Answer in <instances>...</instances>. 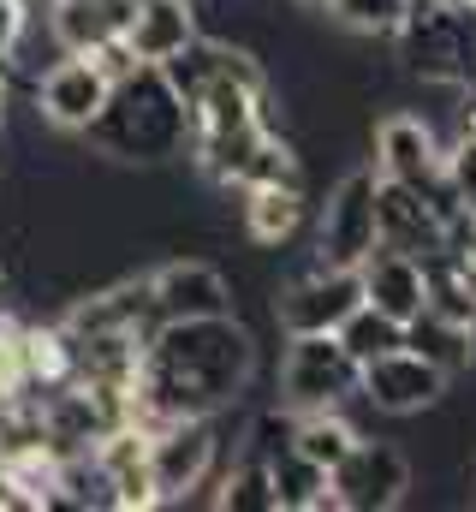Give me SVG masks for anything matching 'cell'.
<instances>
[{
	"label": "cell",
	"instance_id": "9c48e42d",
	"mask_svg": "<svg viewBox=\"0 0 476 512\" xmlns=\"http://www.w3.org/2000/svg\"><path fill=\"white\" fill-rule=\"evenodd\" d=\"M357 399L387 411V417H417V411L447 399V376L429 358H417L411 346H393V352L357 364Z\"/></svg>",
	"mask_w": 476,
	"mask_h": 512
},
{
	"label": "cell",
	"instance_id": "ac0fdd59",
	"mask_svg": "<svg viewBox=\"0 0 476 512\" xmlns=\"http://www.w3.org/2000/svg\"><path fill=\"white\" fill-rule=\"evenodd\" d=\"M268 477H274V512H328L334 507V471H322L298 447L274 453Z\"/></svg>",
	"mask_w": 476,
	"mask_h": 512
},
{
	"label": "cell",
	"instance_id": "cb8c5ba5",
	"mask_svg": "<svg viewBox=\"0 0 476 512\" xmlns=\"http://www.w3.org/2000/svg\"><path fill=\"white\" fill-rule=\"evenodd\" d=\"M405 6L411 0H334V18L363 30V36H393L399 18H405Z\"/></svg>",
	"mask_w": 476,
	"mask_h": 512
},
{
	"label": "cell",
	"instance_id": "4fadbf2b",
	"mask_svg": "<svg viewBox=\"0 0 476 512\" xmlns=\"http://www.w3.org/2000/svg\"><path fill=\"white\" fill-rule=\"evenodd\" d=\"M375 173L399 179V185H417V191L441 185V143H435V131L417 114H387L375 126Z\"/></svg>",
	"mask_w": 476,
	"mask_h": 512
},
{
	"label": "cell",
	"instance_id": "7402d4cb",
	"mask_svg": "<svg viewBox=\"0 0 476 512\" xmlns=\"http://www.w3.org/2000/svg\"><path fill=\"white\" fill-rule=\"evenodd\" d=\"M340 346L352 352L357 364H369V358H381V352H393V346H405V328H399V322H387L381 310H369V304H357L352 316L340 322Z\"/></svg>",
	"mask_w": 476,
	"mask_h": 512
},
{
	"label": "cell",
	"instance_id": "6da1fadb",
	"mask_svg": "<svg viewBox=\"0 0 476 512\" xmlns=\"http://www.w3.org/2000/svg\"><path fill=\"white\" fill-rule=\"evenodd\" d=\"M250 376H256V340L238 322V310L155 322L131 382V423L155 429L173 417H221L227 405H238Z\"/></svg>",
	"mask_w": 476,
	"mask_h": 512
},
{
	"label": "cell",
	"instance_id": "7c38bea8",
	"mask_svg": "<svg viewBox=\"0 0 476 512\" xmlns=\"http://www.w3.org/2000/svg\"><path fill=\"white\" fill-rule=\"evenodd\" d=\"M357 280H363V304L381 310V316L399 322V328H405L411 316L429 310V274H423V256L393 251V245H375L369 262L357 268Z\"/></svg>",
	"mask_w": 476,
	"mask_h": 512
},
{
	"label": "cell",
	"instance_id": "7a4b0ae2",
	"mask_svg": "<svg viewBox=\"0 0 476 512\" xmlns=\"http://www.w3.org/2000/svg\"><path fill=\"white\" fill-rule=\"evenodd\" d=\"M96 155L131 161V167H161L191 149V108L167 84L161 66H137L108 84V102L90 126L78 131Z\"/></svg>",
	"mask_w": 476,
	"mask_h": 512
},
{
	"label": "cell",
	"instance_id": "52a82bcc",
	"mask_svg": "<svg viewBox=\"0 0 476 512\" xmlns=\"http://www.w3.org/2000/svg\"><path fill=\"white\" fill-rule=\"evenodd\" d=\"M363 304V280L357 268H322L310 262L298 280H286L274 292V322L286 334H340V322Z\"/></svg>",
	"mask_w": 476,
	"mask_h": 512
},
{
	"label": "cell",
	"instance_id": "4316f807",
	"mask_svg": "<svg viewBox=\"0 0 476 512\" xmlns=\"http://www.w3.org/2000/svg\"><path fill=\"white\" fill-rule=\"evenodd\" d=\"M465 334H471V352H476V310H471V322H465Z\"/></svg>",
	"mask_w": 476,
	"mask_h": 512
},
{
	"label": "cell",
	"instance_id": "d4e9b609",
	"mask_svg": "<svg viewBox=\"0 0 476 512\" xmlns=\"http://www.w3.org/2000/svg\"><path fill=\"white\" fill-rule=\"evenodd\" d=\"M441 179L453 185L465 209H476V131H459L453 149H441Z\"/></svg>",
	"mask_w": 476,
	"mask_h": 512
},
{
	"label": "cell",
	"instance_id": "2e32d148",
	"mask_svg": "<svg viewBox=\"0 0 476 512\" xmlns=\"http://www.w3.org/2000/svg\"><path fill=\"white\" fill-rule=\"evenodd\" d=\"M125 18H131V0H54L48 30L60 54H96L125 30Z\"/></svg>",
	"mask_w": 476,
	"mask_h": 512
},
{
	"label": "cell",
	"instance_id": "ffe728a7",
	"mask_svg": "<svg viewBox=\"0 0 476 512\" xmlns=\"http://www.w3.org/2000/svg\"><path fill=\"white\" fill-rule=\"evenodd\" d=\"M292 447H298L304 459H316L322 471H334V465L357 447V429H352V417H346V405H340V411H298Z\"/></svg>",
	"mask_w": 476,
	"mask_h": 512
},
{
	"label": "cell",
	"instance_id": "30bf717a",
	"mask_svg": "<svg viewBox=\"0 0 476 512\" xmlns=\"http://www.w3.org/2000/svg\"><path fill=\"white\" fill-rule=\"evenodd\" d=\"M108 84H114V78H108L90 54H60V60L36 78V114L54 131H84L102 114Z\"/></svg>",
	"mask_w": 476,
	"mask_h": 512
},
{
	"label": "cell",
	"instance_id": "5b68a950",
	"mask_svg": "<svg viewBox=\"0 0 476 512\" xmlns=\"http://www.w3.org/2000/svg\"><path fill=\"white\" fill-rule=\"evenodd\" d=\"M286 364H280V393L286 411H340L357 399V358L340 346V334H286Z\"/></svg>",
	"mask_w": 476,
	"mask_h": 512
},
{
	"label": "cell",
	"instance_id": "8fae6325",
	"mask_svg": "<svg viewBox=\"0 0 476 512\" xmlns=\"http://www.w3.org/2000/svg\"><path fill=\"white\" fill-rule=\"evenodd\" d=\"M149 304H155V322L227 316L233 310V280L203 256H179V262H161L149 274Z\"/></svg>",
	"mask_w": 476,
	"mask_h": 512
},
{
	"label": "cell",
	"instance_id": "ba28073f",
	"mask_svg": "<svg viewBox=\"0 0 476 512\" xmlns=\"http://www.w3.org/2000/svg\"><path fill=\"white\" fill-rule=\"evenodd\" d=\"M417 471L411 459L393 447V441H363L334 465V507L340 512H393L405 495H411Z\"/></svg>",
	"mask_w": 476,
	"mask_h": 512
},
{
	"label": "cell",
	"instance_id": "d6986e66",
	"mask_svg": "<svg viewBox=\"0 0 476 512\" xmlns=\"http://www.w3.org/2000/svg\"><path fill=\"white\" fill-rule=\"evenodd\" d=\"M405 346H411L417 358H429V364H435L447 382H453L459 370H471V364H476L465 322H453V316H435V310H423V316H411V322H405Z\"/></svg>",
	"mask_w": 476,
	"mask_h": 512
},
{
	"label": "cell",
	"instance_id": "8992f818",
	"mask_svg": "<svg viewBox=\"0 0 476 512\" xmlns=\"http://www.w3.org/2000/svg\"><path fill=\"white\" fill-rule=\"evenodd\" d=\"M375 245H381V227H375V167H352L328 191V203H322L316 262L322 268H363Z\"/></svg>",
	"mask_w": 476,
	"mask_h": 512
},
{
	"label": "cell",
	"instance_id": "277c9868",
	"mask_svg": "<svg viewBox=\"0 0 476 512\" xmlns=\"http://www.w3.org/2000/svg\"><path fill=\"white\" fill-rule=\"evenodd\" d=\"M143 435H149L143 465H149L161 507L191 501V489H203L215 477V459H221V423L215 417H173V423H155Z\"/></svg>",
	"mask_w": 476,
	"mask_h": 512
},
{
	"label": "cell",
	"instance_id": "3957f363",
	"mask_svg": "<svg viewBox=\"0 0 476 512\" xmlns=\"http://www.w3.org/2000/svg\"><path fill=\"white\" fill-rule=\"evenodd\" d=\"M393 42L405 72L423 84L459 90L465 78H476V12L459 0H411Z\"/></svg>",
	"mask_w": 476,
	"mask_h": 512
},
{
	"label": "cell",
	"instance_id": "f1b7e54d",
	"mask_svg": "<svg viewBox=\"0 0 476 512\" xmlns=\"http://www.w3.org/2000/svg\"><path fill=\"white\" fill-rule=\"evenodd\" d=\"M0 292H6V268H0Z\"/></svg>",
	"mask_w": 476,
	"mask_h": 512
},
{
	"label": "cell",
	"instance_id": "83f0119b",
	"mask_svg": "<svg viewBox=\"0 0 476 512\" xmlns=\"http://www.w3.org/2000/svg\"><path fill=\"white\" fill-rule=\"evenodd\" d=\"M304 6H334V0H304Z\"/></svg>",
	"mask_w": 476,
	"mask_h": 512
},
{
	"label": "cell",
	"instance_id": "484cf974",
	"mask_svg": "<svg viewBox=\"0 0 476 512\" xmlns=\"http://www.w3.org/2000/svg\"><path fill=\"white\" fill-rule=\"evenodd\" d=\"M0 131H6V78H0Z\"/></svg>",
	"mask_w": 476,
	"mask_h": 512
},
{
	"label": "cell",
	"instance_id": "603a6c76",
	"mask_svg": "<svg viewBox=\"0 0 476 512\" xmlns=\"http://www.w3.org/2000/svg\"><path fill=\"white\" fill-rule=\"evenodd\" d=\"M244 185H304L298 149H292L280 131H268V137L256 143V155L244 161V173H238V191H244Z\"/></svg>",
	"mask_w": 476,
	"mask_h": 512
},
{
	"label": "cell",
	"instance_id": "e0dca14e",
	"mask_svg": "<svg viewBox=\"0 0 476 512\" xmlns=\"http://www.w3.org/2000/svg\"><path fill=\"white\" fill-rule=\"evenodd\" d=\"M304 221V185H244V233L250 245L274 251Z\"/></svg>",
	"mask_w": 476,
	"mask_h": 512
},
{
	"label": "cell",
	"instance_id": "44dd1931",
	"mask_svg": "<svg viewBox=\"0 0 476 512\" xmlns=\"http://www.w3.org/2000/svg\"><path fill=\"white\" fill-rule=\"evenodd\" d=\"M221 512H274V477H268V459H238L233 471L221 477V495H215Z\"/></svg>",
	"mask_w": 476,
	"mask_h": 512
},
{
	"label": "cell",
	"instance_id": "9a60e30c",
	"mask_svg": "<svg viewBox=\"0 0 476 512\" xmlns=\"http://www.w3.org/2000/svg\"><path fill=\"white\" fill-rule=\"evenodd\" d=\"M197 0H131V18H125V48L137 54V66H161L173 60L191 36H197Z\"/></svg>",
	"mask_w": 476,
	"mask_h": 512
},
{
	"label": "cell",
	"instance_id": "5bb4252c",
	"mask_svg": "<svg viewBox=\"0 0 476 512\" xmlns=\"http://www.w3.org/2000/svg\"><path fill=\"white\" fill-rule=\"evenodd\" d=\"M60 328H66V334H78V340H96V334H149V328H155L149 274L119 280V286H108V292L78 298V304L60 316Z\"/></svg>",
	"mask_w": 476,
	"mask_h": 512
}]
</instances>
